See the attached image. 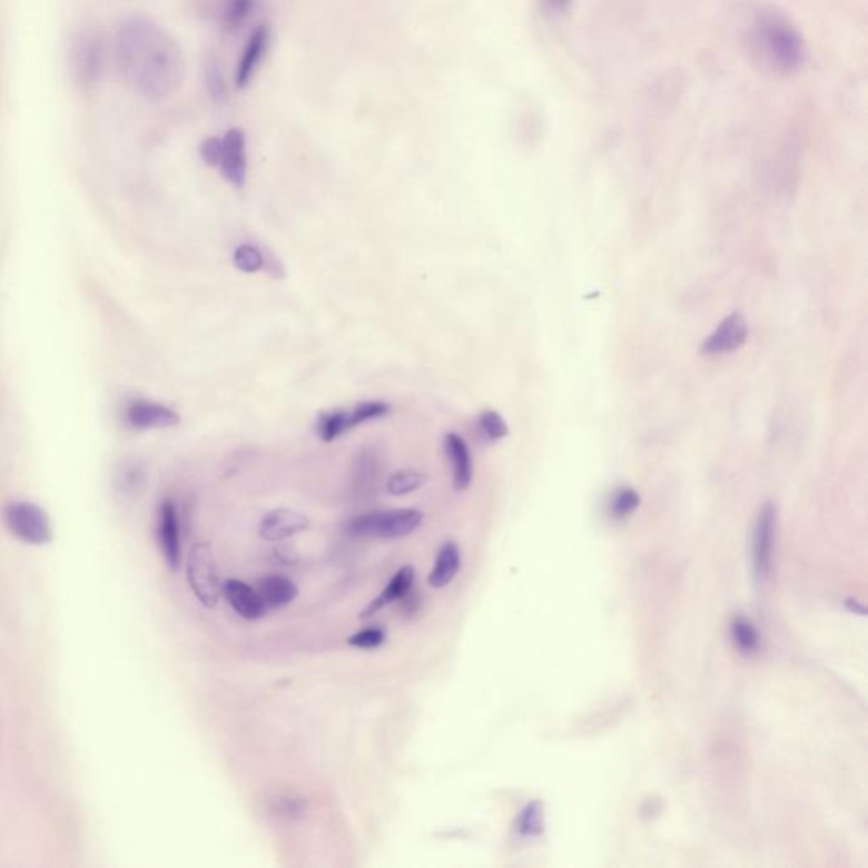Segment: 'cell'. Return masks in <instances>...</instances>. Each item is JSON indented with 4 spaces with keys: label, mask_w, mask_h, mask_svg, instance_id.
<instances>
[{
    "label": "cell",
    "mask_w": 868,
    "mask_h": 868,
    "mask_svg": "<svg viewBox=\"0 0 868 868\" xmlns=\"http://www.w3.org/2000/svg\"><path fill=\"white\" fill-rule=\"evenodd\" d=\"M106 61L103 41L97 32H83L77 38L71 51V67L80 86H93L99 82Z\"/></svg>",
    "instance_id": "obj_6"
},
{
    "label": "cell",
    "mask_w": 868,
    "mask_h": 868,
    "mask_svg": "<svg viewBox=\"0 0 868 868\" xmlns=\"http://www.w3.org/2000/svg\"><path fill=\"white\" fill-rule=\"evenodd\" d=\"M158 543L161 555L171 570L180 569L183 563V537H180V521L174 502H161L158 511Z\"/></svg>",
    "instance_id": "obj_9"
},
{
    "label": "cell",
    "mask_w": 868,
    "mask_h": 868,
    "mask_svg": "<svg viewBox=\"0 0 868 868\" xmlns=\"http://www.w3.org/2000/svg\"><path fill=\"white\" fill-rule=\"evenodd\" d=\"M128 421L138 430L154 427H174L180 423V417L170 407L150 401H136L128 407Z\"/></svg>",
    "instance_id": "obj_15"
},
{
    "label": "cell",
    "mask_w": 868,
    "mask_h": 868,
    "mask_svg": "<svg viewBox=\"0 0 868 868\" xmlns=\"http://www.w3.org/2000/svg\"><path fill=\"white\" fill-rule=\"evenodd\" d=\"M384 631L378 628H365V630L358 631L349 638L348 643L355 648H364V650H371V648L381 647L384 643Z\"/></svg>",
    "instance_id": "obj_30"
},
{
    "label": "cell",
    "mask_w": 868,
    "mask_h": 868,
    "mask_svg": "<svg viewBox=\"0 0 868 868\" xmlns=\"http://www.w3.org/2000/svg\"><path fill=\"white\" fill-rule=\"evenodd\" d=\"M426 475L413 470H404L392 475L387 481V492L392 495H406L416 492L426 484Z\"/></svg>",
    "instance_id": "obj_23"
},
{
    "label": "cell",
    "mask_w": 868,
    "mask_h": 868,
    "mask_svg": "<svg viewBox=\"0 0 868 868\" xmlns=\"http://www.w3.org/2000/svg\"><path fill=\"white\" fill-rule=\"evenodd\" d=\"M257 0H225L221 11V28L228 34H235L251 18Z\"/></svg>",
    "instance_id": "obj_19"
},
{
    "label": "cell",
    "mask_w": 868,
    "mask_h": 868,
    "mask_svg": "<svg viewBox=\"0 0 868 868\" xmlns=\"http://www.w3.org/2000/svg\"><path fill=\"white\" fill-rule=\"evenodd\" d=\"M388 413H391L388 404L382 403V401H365V403H359L358 406L348 411L349 426L353 430V427L367 423V421L381 420V417L387 416Z\"/></svg>",
    "instance_id": "obj_25"
},
{
    "label": "cell",
    "mask_w": 868,
    "mask_h": 868,
    "mask_svg": "<svg viewBox=\"0 0 868 868\" xmlns=\"http://www.w3.org/2000/svg\"><path fill=\"white\" fill-rule=\"evenodd\" d=\"M445 452L452 465L453 487L456 491H465L474 479V463L468 445L460 434L448 433L445 436Z\"/></svg>",
    "instance_id": "obj_14"
},
{
    "label": "cell",
    "mask_w": 868,
    "mask_h": 868,
    "mask_svg": "<svg viewBox=\"0 0 868 868\" xmlns=\"http://www.w3.org/2000/svg\"><path fill=\"white\" fill-rule=\"evenodd\" d=\"M257 591L267 609L284 608L299 594L297 585L284 575L265 576L258 584Z\"/></svg>",
    "instance_id": "obj_17"
},
{
    "label": "cell",
    "mask_w": 868,
    "mask_h": 868,
    "mask_svg": "<svg viewBox=\"0 0 868 868\" xmlns=\"http://www.w3.org/2000/svg\"><path fill=\"white\" fill-rule=\"evenodd\" d=\"M200 158L209 167H217L221 158V138H207L200 145Z\"/></svg>",
    "instance_id": "obj_31"
},
{
    "label": "cell",
    "mask_w": 868,
    "mask_h": 868,
    "mask_svg": "<svg viewBox=\"0 0 868 868\" xmlns=\"http://www.w3.org/2000/svg\"><path fill=\"white\" fill-rule=\"evenodd\" d=\"M187 579L200 604L214 608L221 598L223 584L216 556L207 543H197L187 556Z\"/></svg>",
    "instance_id": "obj_4"
},
{
    "label": "cell",
    "mask_w": 868,
    "mask_h": 868,
    "mask_svg": "<svg viewBox=\"0 0 868 868\" xmlns=\"http://www.w3.org/2000/svg\"><path fill=\"white\" fill-rule=\"evenodd\" d=\"M570 2H572V0H545V8L549 9L550 12H553V14H556V12H565Z\"/></svg>",
    "instance_id": "obj_33"
},
{
    "label": "cell",
    "mask_w": 868,
    "mask_h": 868,
    "mask_svg": "<svg viewBox=\"0 0 868 868\" xmlns=\"http://www.w3.org/2000/svg\"><path fill=\"white\" fill-rule=\"evenodd\" d=\"M348 431H352V426H349V414L346 410L329 411V413H320L317 416L316 433L323 442H335Z\"/></svg>",
    "instance_id": "obj_20"
},
{
    "label": "cell",
    "mask_w": 868,
    "mask_h": 868,
    "mask_svg": "<svg viewBox=\"0 0 868 868\" xmlns=\"http://www.w3.org/2000/svg\"><path fill=\"white\" fill-rule=\"evenodd\" d=\"M223 594H225L226 601L229 602L233 611L238 617H241L243 620H260L267 612V608H265L257 589L249 588L245 582L229 579V581L223 584Z\"/></svg>",
    "instance_id": "obj_12"
},
{
    "label": "cell",
    "mask_w": 868,
    "mask_h": 868,
    "mask_svg": "<svg viewBox=\"0 0 868 868\" xmlns=\"http://www.w3.org/2000/svg\"><path fill=\"white\" fill-rule=\"evenodd\" d=\"M748 338V323L740 313L730 314L702 343L704 355H722L740 348Z\"/></svg>",
    "instance_id": "obj_11"
},
{
    "label": "cell",
    "mask_w": 868,
    "mask_h": 868,
    "mask_svg": "<svg viewBox=\"0 0 868 868\" xmlns=\"http://www.w3.org/2000/svg\"><path fill=\"white\" fill-rule=\"evenodd\" d=\"M747 43L760 65L777 76L798 73L808 57L806 41L799 29L789 18L773 9L754 12L748 26Z\"/></svg>",
    "instance_id": "obj_2"
},
{
    "label": "cell",
    "mask_w": 868,
    "mask_h": 868,
    "mask_svg": "<svg viewBox=\"0 0 868 868\" xmlns=\"http://www.w3.org/2000/svg\"><path fill=\"white\" fill-rule=\"evenodd\" d=\"M235 267L243 274H257L265 267L264 253L253 245H239L233 255Z\"/></svg>",
    "instance_id": "obj_24"
},
{
    "label": "cell",
    "mask_w": 868,
    "mask_h": 868,
    "mask_svg": "<svg viewBox=\"0 0 868 868\" xmlns=\"http://www.w3.org/2000/svg\"><path fill=\"white\" fill-rule=\"evenodd\" d=\"M8 530L28 545H47L53 540V530L47 511L32 502H11L4 510Z\"/></svg>",
    "instance_id": "obj_5"
},
{
    "label": "cell",
    "mask_w": 868,
    "mask_h": 868,
    "mask_svg": "<svg viewBox=\"0 0 868 868\" xmlns=\"http://www.w3.org/2000/svg\"><path fill=\"white\" fill-rule=\"evenodd\" d=\"M516 828L523 837H534V835L541 834V829H543V809H541L540 802H533V805L527 806L521 812Z\"/></svg>",
    "instance_id": "obj_28"
},
{
    "label": "cell",
    "mask_w": 868,
    "mask_h": 868,
    "mask_svg": "<svg viewBox=\"0 0 868 868\" xmlns=\"http://www.w3.org/2000/svg\"><path fill=\"white\" fill-rule=\"evenodd\" d=\"M277 555L278 559L285 563H296L297 559H299V556H297L296 550H293V546L288 545H278Z\"/></svg>",
    "instance_id": "obj_32"
},
{
    "label": "cell",
    "mask_w": 868,
    "mask_h": 868,
    "mask_svg": "<svg viewBox=\"0 0 868 868\" xmlns=\"http://www.w3.org/2000/svg\"><path fill=\"white\" fill-rule=\"evenodd\" d=\"M776 527V505L766 504L758 513L753 533V570L758 582H766L772 570Z\"/></svg>",
    "instance_id": "obj_7"
},
{
    "label": "cell",
    "mask_w": 868,
    "mask_h": 868,
    "mask_svg": "<svg viewBox=\"0 0 868 868\" xmlns=\"http://www.w3.org/2000/svg\"><path fill=\"white\" fill-rule=\"evenodd\" d=\"M479 427H481L484 438L489 442H499V440L505 438L510 434V427L502 420L501 414L497 411H484L479 416Z\"/></svg>",
    "instance_id": "obj_26"
},
{
    "label": "cell",
    "mask_w": 868,
    "mask_h": 868,
    "mask_svg": "<svg viewBox=\"0 0 868 868\" xmlns=\"http://www.w3.org/2000/svg\"><path fill=\"white\" fill-rule=\"evenodd\" d=\"M219 170L223 177L236 189H243L248 177V155H246V135L243 129L233 128L221 136V158Z\"/></svg>",
    "instance_id": "obj_8"
},
{
    "label": "cell",
    "mask_w": 868,
    "mask_h": 868,
    "mask_svg": "<svg viewBox=\"0 0 868 868\" xmlns=\"http://www.w3.org/2000/svg\"><path fill=\"white\" fill-rule=\"evenodd\" d=\"M414 579H416V572H414L413 566L406 565L403 566V569L397 570V573H395V575L392 576L391 582H388L387 588L382 591V594L378 595L375 601H372L371 604L364 609V612L359 614V618H362V620H367V618L377 614L385 605L406 598V595L410 594L411 588H413Z\"/></svg>",
    "instance_id": "obj_16"
},
{
    "label": "cell",
    "mask_w": 868,
    "mask_h": 868,
    "mask_svg": "<svg viewBox=\"0 0 868 868\" xmlns=\"http://www.w3.org/2000/svg\"><path fill=\"white\" fill-rule=\"evenodd\" d=\"M640 505V495L630 487L620 489L612 497L611 513L618 520L630 516Z\"/></svg>",
    "instance_id": "obj_29"
},
{
    "label": "cell",
    "mask_w": 868,
    "mask_h": 868,
    "mask_svg": "<svg viewBox=\"0 0 868 868\" xmlns=\"http://www.w3.org/2000/svg\"><path fill=\"white\" fill-rule=\"evenodd\" d=\"M460 565H462V559H460V550L456 543L448 541L440 550L436 562H434L433 570H431L430 582L431 588L443 589L455 579L458 573Z\"/></svg>",
    "instance_id": "obj_18"
},
{
    "label": "cell",
    "mask_w": 868,
    "mask_h": 868,
    "mask_svg": "<svg viewBox=\"0 0 868 868\" xmlns=\"http://www.w3.org/2000/svg\"><path fill=\"white\" fill-rule=\"evenodd\" d=\"M270 48V28L268 26H258L249 34L245 48H243L241 58L236 63L235 86L239 90L246 89L251 83L253 77L260 68L262 61L267 57Z\"/></svg>",
    "instance_id": "obj_10"
},
{
    "label": "cell",
    "mask_w": 868,
    "mask_h": 868,
    "mask_svg": "<svg viewBox=\"0 0 868 868\" xmlns=\"http://www.w3.org/2000/svg\"><path fill=\"white\" fill-rule=\"evenodd\" d=\"M731 637H733L738 650L743 651L747 655L754 653L760 648V633L748 618H734L733 623H731Z\"/></svg>",
    "instance_id": "obj_21"
},
{
    "label": "cell",
    "mask_w": 868,
    "mask_h": 868,
    "mask_svg": "<svg viewBox=\"0 0 868 868\" xmlns=\"http://www.w3.org/2000/svg\"><path fill=\"white\" fill-rule=\"evenodd\" d=\"M309 527V520L293 510H274L265 514L260 523V536L268 541H282Z\"/></svg>",
    "instance_id": "obj_13"
},
{
    "label": "cell",
    "mask_w": 868,
    "mask_h": 868,
    "mask_svg": "<svg viewBox=\"0 0 868 868\" xmlns=\"http://www.w3.org/2000/svg\"><path fill=\"white\" fill-rule=\"evenodd\" d=\"M206 86L207 92H209L214 103H217V106H225V103L228 102V83H226L221 67H219L217 61L209 60V63L206 65Z\"/></svg>",
    "instance_id": "obj_22"
},
{
    "label": "cell",
    "mask_w": 868,
    "mask_h": 868,
    "mask_svg": "<svg viewBox=\"0 0 868 868\" xmlns=\"http://www.w3.org/2000/svg\"><path fill=\"white\" fill-rule=\"evenodd\" d=\"M423 523V513L417 510H391L362 514L348 523V533L359 537L400 540L410 536Z\"/></svg>",
    "instance_id": "obj_3"
},
{
    "label": "cell",
    "mask_w": 868,
    "mask_h": 868,
    "mask_svg": "<svg viewBox=\"0 0 868 868\" xmlns=\"http://www.w3.org/2000/svg\"><path fill=\"white\" fill-rule=\"evenodd\" d=\"M116 61L126 82L150 102H164L178 92L186 77V61L174 36L154 19H126L118 29Z\"/></svg>",
    "instance_id": "obj_1"
},
{
    "label": "cell",
    "mask_w": 868,
    "mask_h": 868,
    "mask_svg": "<svg viewBox=\"0 0 868 868\" xmlns=\"http://www.w3.org/2000/svg\"><path fill=\"white\" fill-rule=\"evenodd\" d=\"M374 453H364L362 455V458H359V465L358 468H356V485H358V491H372V487H377V481H378V468H377V458H375Z\"/></svg>",
    "instance_id": "obj_27"
}]
</instances>
